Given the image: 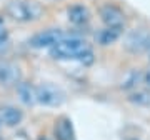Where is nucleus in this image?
I'll return each instance as SVG.
<instances>
[{
	"label": "nucleus",
	"instance_id": "nucleus-1",
	"mask_svg": "<svg viewBox=\"0 0 150 140\" xmlns=\"http://www.w3.org/2000/svg\"><path fill=\"white\" fill-rule=\"evenodd\" d=\"M48 52L54 60H77L83 65L93 64V50L90 43L75 35H67L52 49H48Z\"/></svg>",
	"mask_w": 150,
	"mask_h": 140
},
{
	"label": "nucleus",
	"instance_id": "nucleus-2",
	"mask_svg": "<svg viewBox=\"0 0 150 140\" xmlns=\"http://www.w3.org/2000/svg\"><path fill=\"white\" fill-rule=\"evenodd\" d=\"M5 13L13 22L30 23L42 18L43 5L37 0H10L5 7Z\"/></svg>",
	"mask_w": 150,
	"mask_h": 140
},
{
	"label": "nucleus",
	"instance_id": "nucleus-3",
	"mask_svg": "<svg viewBox=\"0 0 150 140\" xmlns=\"http://www.w3.org/2000/svg\"><path fill=\"white\" fill-rule=\"evenodd\" d=\"M149 40H150V28L135 27L125 33V37H123V49L132 55L145 54Z\"/></svg>",
	"mask_w": 150,
	"mask_h": 140
},
{
	"label": "nucleus",
	"instance_id": "nucleus-4",
	"mask_svg": "<svg viewBox=\"0 0 150 140\" xmlns=\"http://www.w3.org/2000/svg\"><path fill=\"white\" fill-rule=\"evenodd\" d=\"M35 90H37V103L43 107H60L65 102V92L54 83L45 82L35 85Z\"/></svg>",
	"mask_w": 150,
	"mask_h": 140
},
{
	"label": "nucleus",
	"instance_id": "nucleus-5",
	"mask_svg": "<svg viewBox=\"0 0 150 140\" xmlns=\"http://www.w3.org/2000/svg\"><path fill=\"white\" fill-rule=\"evenodd\" d=\"M98 17H100L103 25L108 28H120V30H123L125 22H127L125 12L118 5H115V4H103V5H100Z\"/></svg>",
	"mask_w": 150,
	"mask_h": 140
},
{
	"label": "nucleus",
	"instance_id": "nucleus-6",
	"mask_svg": "<svg viewBox=\"0 0 150 140\" xmlns=\"http://www.w3.org/2000/svg\"><path fill=\"white\" fill-rule=\"evenodd\" d=\"M22 82V70L17 62L8 59H0V87L15 88Z\"/></svg>",
	"mask_w": 150,
	"mask_h": 140
},
{
	"label": "nucleus",
	"instance_id": "nucleus-7",
	"mask_svg": "<svg viewBox=\"0 0 150 140\" xmlns=\"http://www.w3.org/2000/svg\"><path fill=\"white\" fill-rule=\"evenodd\" d=\"M65 37H67V33L62 28H47V30H42V32L35 33L33 37H30L28 45L32 49H52L55 43H59Z\"/></svg>",
	"mask_w": 150,
	"mask_h": 140
},
{
	"label": "nucleus",
	"instance_id": "nucleus-8",
	"mask_svg": "<svg viewBox=\"0 0 150 140\" xmlns=\"http://www.w3.org/2000/svg\"><path fill=\"white\" fill-rule=\"evenodd\" d=\"M54 137L55 140H75V130L74 124L69 117H59L54 125Z\"/></svg>",
	"mask_w": 150,
	"mask_h": 140
},
{
	"label": "nucleus",
	"instance_id": "nucleus-9",
	"mask_svg": "<svg viewBox=\"0 0 150 140\" xmlns=\"http://www.w3.org/2000/svg\"><path fill=\"white\" fill-rule=\"evenodd\" d=\"M67 18H69L70 23H74L77 27L87 25L90 20V12L83 4H74L67 8Z\"/></svg>",
	"mask_w": 150,
	"mask_h": 140
},
{
	"label": "nucleus",
	"instance_id": "nucleus-10",
	"mask_svg": "<svg viewBox=\"0 0 150 140\" xmlns=\"http://www.w3.org/2000/svg\"><path fill=\"white\" fill-rule=\"evenodd\" d=\"M0 119H2V124L5 127L12 129V127H17V125L22 124L23 112L15 105H4V107H0Z\"/></svg>",
	"mask_w": 150,
	"mask_h": 140
},
{
	"label": "nucleus",
	"instance_id": "nucleus-11",
	"mask_svg": "<svg viewBox=\"0 0 150 140\" xmlns=\"http://www.w3.org/2000/svg\"><path fill=\"white\" fill-rule=\"evenodd\" d=\"M140 83H144V72L140 69H130L123 74L122 80H120V90L125 92H134Z\"/></svg>",
	"mask_w": 150,
	"mask_h": 140
},
{
	"label": "nucleus",
	"instance_id": "nucleus-12",
	"mask_svg": "<svg viewBox=\"0 0 150 140\" xmlns=\"http://www.w3.org/2000/svg\"><path fill=\"white\" fill-rule=\"evenodd\" d=\"M17 90V97L23 105L27 107H32L37 103V90H35V85H32L30 82H23L22 80L18 85L15 87Z\"/></svg>",
	"mask_w": 150,
	"mask_h": 140
},
{
	"label": "nucleus",
	"instance_id": "nucleus-13",
	"mask_svg": "<svg viewBox=\"0 0 150 140\" xmlns=\"http://www.w3.org/2000/svg\"><path fill=\"white\" fill-rule=\"evenodd\" d=\"M122 32L120 28H108V27H103L102 30H98L95 33V42L100 45V47H108L118 40L122 37Z\"/></svg>",
	"mask_w": 150,
	"mask_h": 140
},
{
	"label": "nucleus",
	"instance_id": "nucleus-14",
	"mask_svg": "<svg viewBox=\"0 0 150 140\" xmlns=\"http://www.w3.org/2000/svg\"><path fill=\"white\" fill-rule=\"evenodd\" d=\"M132 105L135 107H150V88H142V90H134L127 97Z\"/></svg>",
	"mask_w": 150,
	"mask_h": 140
},
{
	"label": "nucleus",
	"instance_id": "nucleus-15",
	"mask_svg": "<svg viewBox=\"0 0 150 140\" xmlns=\"http://www.w3.org/2000/svg\"><path fill=\"white\" fill-rule=\"evenodd\" d=\"M10 42V35H8V30L4 27V23H0V50H4Z\"/></svg>",
	"mask_w": 150,
	"mask_h": 140
},
{
	"label": "nucleus",
	"instance_id": "nucleus-16",
	"mask_svg": "<svg viewBox=\"0 0 150 140\" xmlns=\"http://www.w3.org/2000/svg\"><path fill=\"white\" fill-rule=\"evenodd\" d=\"M144 83L150 88V67L144 70Z\"/></svg>",
	"mask_w": 150,
	"mask_h": 140
},
{
	"label": "nucleus",
	"instance_id": "nucleus-17",
	"mask_svg": "<svg viewBox=\"0 0 150 140\" xmlns=\"http://www.w3.org/2000/svg\"><path fill=\"white\" fill-rule=\"evenodd\" d=\"M145 54L149 55V60H150V40H149V45H147V50H145Z\"/></svg>",
	"mask_w": 150,
	"mask_h": 140
},
{
	"label": "nucleus",
	"instance_id": "nucleus-18",
	"mask_svg": "<svg viewBox=\"0 0 150 140\" xmlns=\"http://www.w3.org/2000/svg\"><path fill=\"white\" fill-rule=\"evenodd\" d=\"M37 140H50V139H48V137H45V135H42V137H38Z\"/></svg>",
	"mask_w": 150,
	"mask_h": 140
},
{
	"label": "nucleus",
	"instance_id": "nucleus-19",
	"mask_svg": "<svg viewBox=\"0 0 150 140\" xmlns=\"http://www.w3.org/2000/svg\"><path fill=\"white\" fill-rule=\"evenodd\" d=\"M2 125H4V124H2V119H0V129H2Z\"/></svg>",
	"mask_w": 150,
	"mask_h": 140
},
{
	"label": "nucleus",
	"instance_id": "nucleus-20",
	"mask_svg": "<svg viewBox=\"0 0 150 140\" xmlns=\"http://www.w3.org/2000/svg\"><path fill=\"white\" fill-rule=\"evenodd\" d=\"M129 140H139V139H129Z\"/></svg>",
	"mask_w": 150,
	"mask_h": 140
},
{
	"label": "nucleus",
	"instance_id": "nucleus-21",
	"mask_svg": "<svg viewBox=\"0 0 150 140\" xmlns=\"http://www.w3.org/2000/svg\"><path fill=\"white\" fill-rule=\"evenodd\" d=\"M0 140H4V139H2V137H0Z\"/></svg>",
	"mask_w": 150,
	"mask_h": 140
}]
</instances>
